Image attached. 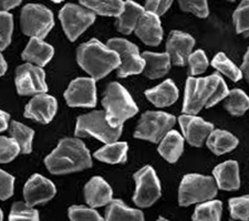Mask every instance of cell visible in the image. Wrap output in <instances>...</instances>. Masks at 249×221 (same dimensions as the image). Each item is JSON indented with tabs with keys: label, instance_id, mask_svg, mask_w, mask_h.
I'll use <instances>...</instances> for the list:
<instances>
[{
	"label": "cell",
	"instance_id": "cell-33",
	"mask_svg": "<svg viewBox=\"0 0 249 221\" xmlns=\"http://www.w3.org/2000/svg\"><path fill=\"white\" fill-rule=\"evenodd\" d=\"M212 67L234 82L239 81L243 76V71L223 52H219L212 60Z\"/></svg>",
	"mask_w": 249,
	"mask_h": 221
},
{
	"label": "cell",
	"instance_id": "cell-30",
	"mask_svg": "<svg viewBox=\"0 0 249 221\" xmlns=\"http://www.w3.org/2000/svg\"><path fill=\"white\" fill-rule=\"evenodd\" d=\"M9 133L11 138H14L21 148V153L30 154L32 152V140H34L35 131L26 126L25 124L17 122V120H11Z\"/></svg>",
	"mask_w": 249,
	"mask_h": 221
},
{
	"label": "cell",
	"instance_id": "cell-41",
	"mask_svg": "<svg viewBox=\"0 0 249 221\" xmlns=\"http://www.w3.org/2000/svg\"><path fill=\"white\" fill-rule=\"evenodd\" d=\"M179 8L185 13H191L199 18H206L208 10L207 0H178Z\"/></svg>",
	"mask_w": 249,
	"mask_h": 221
},
{
	"label": "cell",
	"instance_id": "cell-46",
	"mask_svg": "<svg viewBox=\"0 0 249 221\" xmlns=\"http://www.w3.org/2000/svg\"><path fill=\"white\" fill-rule=\"evenodd\" d=\"M242 71L243 73L246 76V79L248 80L249 82V48L246 53H245V57H244V61L242 64Z\"/></svg>",
	"mask_w": 249,
	"mask_h": 221
},
{
	"label": "cell",
	"instance_id": "cell-23",
	"mask_svg": "<svg viewBox=\"0 0 249 221\" xmlns=\"http://www.w3.org/2000/svg\"><path fill=\"white\" fill-rule=\"evenodd\" d=\"M145 11V8L139 5L138 2L127 0L124 3V9L122 14L116 18V29L124 34H132V31L135 30L141 17H142Z\"/></svg>",
	"mask_w": 249,
	"mask_h": 221
},
{
	"label": "cell",
	"instance_id": "cell-36",
	"mask_svg": "<svg viewBox=\"0 0 249 221\" xmlns=\"http://www.w3.org/2000/svg\"><path fill=\"white\" fill-rule=\"evenodd\" d=\"M228 204L232 219L249 221V195L231 198Z\"/></svg>",
	"mask_w": 249,
	"mask_h": 221
},
{
	"label": "cell",
	"instance_id": "cell-22",
	"mask_svg": "<svg viewBox=\"0 0 249 221\" xmlns=\"http://www.w3.org/2000/svg\"><path fill=\"white\" fill-rule=\"evenodd\" d=\"M146 99L156 107H167L174 104L178 99V86L173 80L168 79L158 86L145 91Z\"/></svg>",
	"mask_w": 249,
	"mask_h": 221
},
{
	"label": "cell",
	"instance_id": "cell-4",
	"mask_svg": "<svg viewBox=\"0 0 249 221\" xmlns=\"http://www.w3.org/2000/svg\"><path fill=\"white\" fill-rule=\"evenodd\" d=\"M102 105L112 127H122L125 120L138 114L139 107L125 87L118 82L110 83L104 92Z\"/></svg>",
	"mask_w": 249,
	"mask_h": 221
},
{
	"label": "cell",
	"instance_id": "cell-20",
	"mask_svg": "<svg viewBox=\"0 0 249 221\" xmlns=\"http://www.w3.org/2000/svg\"><path fill=\"white\" fill-rule=\"evenodd\" d=\"M213 175L219 189L226 191L239 189V165L236 160H226L217 165L213 170Z\"/></svg>",
	"mask_w": 249,
	"mask_h": 221
},
{
	"label": "cell",
	"instance_id": "cell-19",
	"mask_svg": "<svg viewBox=\"0 0 249 221\" xmlns=\"http://www.w3.org/2000/svg\"><path fill=\"white\" fill-rule=\"evenodd\" d=\"M113 190L102 177L95 176L84 186V198L91 208L107 206L113 200Z\"/></svg>",
	"mask_w": 249,
	"mask_h": 221
},
{
	"label": "cell",
	"instance_id": "cell-34",
	"mask_svg": "<svg viewBox=\"0 0 249 221\" xmlns=\"http://www.w3.org/2000/svg\"><path fill=\"white\" fill-rule=\"evenodd\" d=\"M236 31L238 34L249 37V0H243L232 15Z\"/></svg>",
	"mask_w": 249,
	"mask_h": 221
},
{
	"label": "cell",
	"instance_id": "cell-1",
	"mask_svg": "<svg viewBox=\"0 0 249 221\" xmlns=\"http://www.w3.org/2000/svg\"><path fill=\"white\" fill-rule=\"evenodd\" d=\"M228 93L227 84L218 73L206 78L190 76L185 84L183 112L191 115L198 114L202 108H210L223 101Z\"/></svg>",
	"mask_w": 249,
	"mask_h": 221
},
{
	"label": "cell",
	"instance_id": "cell-13",
	"mask_svg": "<svg viewBox=\"0 0 249 221\" xmlns=\"http://www.w3.org/2000/svg\"><path fill=\"white\" fill-rule=\"evenodd\" d=\"M64 99L71 107H94L96 105L95 80L77 78L64 92Z\"/></svg>",
	"mask_w": 249,
	"mask_h": 221
},
{
	"label": "cell",
	"instance_id": "cell-44",
	"mask_svg": "<svg viewBox=\"0 0 249 221\" xmlns=\"http://www.w3.org/2000/svg\"><path fill=\"white\" fill-rule=\"evenodd\" d=\"M10 114L5 111L0 112V131H6L10 126Z\"/></svg>",
	"mask_w": 249,
	"mask_h": 221
},
{
	"label": "cell",
	"instance_id": "cell-32",
	"mask_svg": "<svg viewBox=\"0 0 249 221\" xmlns=\"http://www.w3.org/2000/svg\"><path fill=\"white\" fill-rule=\"evenodd\" d=\"M223 204L219 200H208L198 204L193 214V221H220Z\"/></svg>",
	"mask_w": 249,
	"mask_h": 221
},
{
	"label": "cell",
	"instance_id": "cell-50",
	"mask_svg": "<svg viewBox=\"0 0 249 221\" xmlns=\"http://www.w3.org/2000/svg\"><path fill=\"white\" fill-rule=\"evenodd\" d=\"M227 1H236V0H227Z\"/></svg>",
	"mask_w": 249,
	"mask_h": 221
},
{
	"label": "cell",
	"instance_id": "cell-15",
	"mask_svg": "<svg viewBox=\"0 0 249 221\" xmlns=\"http://www.w3.org/2000/svg\"><path fill=\"white\" fill-rule=\"evenodd\" d=\"M55 194L57 189L53 183L39 174L32 175L23 188L25 203L30 207L49 202Z\"/></svg>",
	"mask_w": 249,
	"mask_h": 221
},
{
	"label": "cell",
	"instance_id": "cell-40",
	"mask_svg": "<svg viewBox=\"0 0 249 221\" xmlns=\"http://www.w3.org/2000/svg\"><path fill=\"white\" fill-rule=\"evenodd\" d=\"M188 74L191 76L204 73L208 68V60L203 50H196L188 58Z\"/></svg>",
	"mask_w": 249,
	"mask_h": 221
},
{
	"label": "cell",
	"instance_id": "cell-42",
	"mask_svg": "<svg viewBox=\"0 0 249 221\" xmlns=\"http://www.w3.org/2000/svg\"><path fill=\"white\" fill-rule=\"evenodd\" d=\"M15 177L5 170H0V199L7 200L14 194Z\"/></svg>",
	"mask_w": 249,
	"mask_h": 221
},
{
	"label": "cell",
	"instance_id": "cell-28",
	"mask_svg": "<svg viewBox=\"0 0 249 221\" xmlns=\"http://www.w3.org/2000/svg\"><path fill=\"white\" fill-rule=\"evenodd\" d=\"M83 7L88 8L95 15L104 17H116L122 14L124 9L123 0H79Z\"/></svg>",
	"mask_w": 249,
	"mask_h": 221
},
{
	"label": "cell",
	"instance_id": "cell-45",
	"mask_svg": "<svg viewBox=\"0 0 249 221\" xmlns=\"http://www.w3.org/2000/svg\"><path fill=\"white\" fill-rule=\"evenodd\" d=\"M22 0H1V11H9L18 7Z\"/></svg>",
	"mask_w": 249,
	"mask_h": 221
},
{
	"label": "cell",
	"instance_id": "cell-7",
	"mask_svg": "<svg viewBox=\"0 0 249 221\" xmlns=\"http://www.w3.org/2000/svg\"><path fill=\"white\" fill-rule=\"evenodd\" d=\"M54 25L52 11L42 5L29 3L20 14V26L23 34L30 38L45 39Z\"/></svg>",
	"mask_w": 249,
	"mask_h": 221
},
{
	"label": "cell",
	"instance_id": "cell-18",
	"mask_svg": "<svg viewBox=\"0 0 249 221\" xmlns=\"http://www.w3.org/2000/svg\"><path fill=\"white\" fill-rule=\"evenodd\" d=\"M134 31L141 41L151 47L159 46L163 39V28L160 17L148 11H145L141 17Z\"/></svg>",
	"mask_w": 249,
	"mask_h": 221
},
{
	"label": "cell",
	"instance_id": "cell-5",
	"mask_svg": "<svg viewBox=\"0 0 249 221\" xmlns=\"http://www.w3.org/2000/svg\"><path fill=\"white\" fill-rule=\"evenodd\" d=\"M217 183L210 176L188 174L183 177L178 189V204L183 207L205 203L217 195Z\"/></svg>",
	"mask_w": 249,
	"mask_h": 221
},
{
	"label": "cell",
	"instance_id": "cell-29",
	"mask_svg": "<svg viewBox=\"0 0 249 221\" xmlns=\"http://www.w3.org/2000/svg\"><path fill=\"white\" fill-rule=\"evenodd\" d=\"M128 146L125 142H114L106 144V146L94 153V157L100 162L107 164H122L127 159Z\"/></svg>",
	"mask_w": 249,
	"mask_h": 221
},
{
	"label": "cell",
	"instance_id": "cell-12",
	"mask_svg": "<svg viewBox=\"0 0 249 221\" xmlns=\"http://www.w3.org/2000/svg\"><path fill=\"white\" fill-rule=\"evenodd\" d=\"M15 83L19 95H37L47 93L48 91L45 71L32 63L17 68Z\"/></svg>",
	"mask_w": 249,
	"mask_h": 221
},
{
	"label": "cell",
	"instance_id": "cell-3",
	"mask_svg": "<svg viewBox=\"0 0 249 221\" xmlns=\"http://www.w3.org/2000/svg\"><path fill=\"white\" fill-rule=\"evenodd\" d=\"M77 61L81 69L95 81L101 80L121 66L119 54L98 39L80 44L77 50Z\"/></svg>",
	"mask_w": 249,
	"mask_h": 221
},
{
	"label": "cell",
	"instance_id": "cell-48",
	"mask_svg": "<svg viewBox=\"0 0 249 221\" xmlns=\"http://www.w3.org/2000/svg\"><path fill=\"white\" fill-rule=\"evenodd\" d=\"M156 221H170V220H167V219H165V218H162V217H160V218L156 220Z\"/></svg>",
	"mask_w": 249,
	"mask_h": 221
},
{
	"label": "cell",
	"instance_id": "cell-24",
	"mask_svg": "<svg viewBox=\"0 0 249 221\" xmlns=\"http://www.w3.org/2000/svg\"><path fill=\"white\" fill-rule=\"evenodd\" d=\"M145 61V68L143 73L148 79L155 80L166 75L171 69V58L167 53H155L145 51L142 53Z\"/></svg>",
	"mask_w": 249,
	"mask_h": 221
},
{
	"label": "cell",
	"instance_id": "cell-43",
	"mask_svg": "<svg viewBox=\"0 0 249 221\" xmlns=\"http://www.w3.org/2000/svg\"><path fill=\"white\" fill-rule=\"evenodd\" d=\"M173 0H146L145 10L156 16H163L172 6Z\"/></svg>",
	"mask_w": 249,
	"mask_h": 221
},
{
	"label": "cell",
	"instance_id": "cell-25",
	"mask_svg": "<svg viewBox=\"0 0 249 221\" xmlns=\"http://www.w3.org/2000/svg\"><path fill=\"white\" fill-rule=\"evenodd\" d=\"M158 151L160 155L168 163L178 162L184 151V137L178 131L172 130L160 142Z\"/></svg>",
	"mask_w": 249,
	"mask_h": 221
},
{
	"label": "cell",
	"instance_id": "cell-6",
	"mask_svg": "<svg viewBox=\"0 0 249 221\" xmlns=\"http://www.w3.org/2000/svg\"><path fill=\"white\" fill-rule=\"evenodd\" d=\"M122 127H112L107 122L106 111H93L79 116L74 134L77 137L92 136L103 143L110 144L118 142L122 134Z\"/></svg>",
	"mask_w": 249,
	"mask_h": 221
},
{
	"label": "cell",
	"instance_id": "cell-10",
	"mask_svg": "<svg viewBox=\"0 0 249 221\" xmlns=\"http://www.w3.org/2000/svg\"><path fill=\"white\" fill-rule=\"evenodd\" d=\"M135 192L133 202L140 208H147L158 202L162 195V187L156 176L155 170L151 166H144L134 174Z\"/></svg>",
	"mask_w": 249,
	"mask_h": 221
},
{
	"label": "cell",
	"instance_id": "cell-39",
	"mask_svg": "<svg viewBox=\"0 0 249 221\" xmlns=\"http://www.w3.org/2000/svg\"><path fill=\"white\" fill-rule=\"evenodd\" d=\"M68 215L71 221H104L98 211L84 206H71Z\"/></svg>",
	"mask_w": 249,
	"mask_h": 221
},
{
	"label": "cell",
	"instance_id": "cell-49",
	"mask_svg": "<svg viewBox=\"0 0 249 221\" xmlns=\"http://www.w3.org/2000/svg\"><path fill=\"white\" fill-rule=\"evenodd\" d=\"M51 1H53V2H62V1H64V0H51Z\"/></svg>",
	"mask_w": 249,
	"mask_h": 221
},
{
	"label": "cell",
	"instance_id": "cell-9",
	"mask_svg": "<svg viewBox=\"0 0 249 221\" xmlns=\"http://www.w3.org/2000/svg\"><path fill=\"white\" fill-rule=\"evenodd\" d=\"M61 26L70 41H75L95 21V14L88 8L67 3L59 13Z\"/></svg>",
	"mask_w": 249,
	"mask_h": 221
},
{
	"label": "cell",
	"instance_id": "cell-16",
	"mask_svg": "<svg viewBox=\"0 0 249 221\" xmlns=\"http://www.w3.org/2000/svg\"><path fill=\"white\" fill-rule=\"evenodd\" d=\"M195 39L186 32L174 30L168 35L166 41V53L170 55L173 64L184 67L193 53Z\"/></svg>",
	"mask_w": 249,
	"mask_h": 221
},
{
	"label": "cell",
	"instance_id": "cell-31",
	"mask_svg": "<svg viewBox=\"0 0 249 221\" xmlns=\"http://www.w3.org/2000/svg\"><path fill=\"white\" fill-rule=\"evenodd\" d=\"M224 107L234 116H242L249 108V98L244 91L234 88L224 100Z\"/></svg>",
	"mask_w": 249,
	"mask_h": 221
},
{
	"label": "cell",
	"instance_id": "cell-17",
	"mask_svg": "<svg viewBox=\"0 0 249 221\" xmlns=\"http://www.w3.org/2000/svg\"><path fill=\"white\" fill-rule=\"evenodd\" d=\"M58 103L53 96L47 93L35 95L25 107V118L41 124H49L57 114Z\"/></svg>",
	"mask_w": 249,
	"mask_h": 221
},
{
	"label": "cell",
	"instance_id": "cell-37",
	"mask_svg": "<svg viewBox=\"0 0 249 221\" xmlns=\"http://www.w3.org/2000/svg\"><path fill=\"white\" fill-rule=\"evenodd\" d=\"M14 31V17L8 11H1L0 15V49H7L11 42Z\"/></svg>",
	"mask_w": 249,
	"mask_h": 221
},
{
	"label": "cell",
	"instance_id": "cell-26",
	"mask_svg": "<svg viewBox=\"0 0 249 221\" xmlns=\"http://www.w3.org/2000/svg\"><path fill=\"white\" fill-rule=\"evenodd\" d=\"M106 221H145L143 212L127 207L122 200L113 199L107 204Z\"/></svg>",
	"mask_w": 249,
	"mask_h": 221
},
{
	"label": "cell",
	"instance_id": "cell-47",
	"mask_svg": "<svg viewBox=\"0 0 249 221\" xmlns=\"http://www.w3.org/2000/svg\"><path fill=\"white\" fill-rule=\"evenodd\" d=\"M7 69H8V64L6 62L5 58H3L1 54V57H0V74H1V76L6 74Z\"/></svg>",
	"mask_w": 249,
	"mask_h": 221
},
{
	"label": "cell",
	"instance_id": "cell-8",
	"mask_svg": "<svg viewBox=\"0 0 249 221\" xmlns=\"http://www.w3.org/2000/svg\"><path fill=\"white\" fill-rule=\"evenodd\" d=\"M176 122V118L165 112L147 111L144 113L135 128L134 137L159 143L168 132L172 131Z\"/></svg>",
	"mask_w": 249,
	"mask_h": 221
},
{
	"label": "cell",
	"instance_id": "cell-38",
	"mask_svg": "<svg viewBox=\"0 0 249 221\" xmlns=\"http://www.w3.org/2000/svg\"><path fill=\"white\" fill-rule=\"evenodd\" d=\"M20 152H21V148L14 138L1 136L0 138V162L1 164H7L14 160Z\"/></svg>",
	"mask_w": 249,
	"mask_h": 221
},
{
	"label": "cell",
	"instance_id": "cell-11",
	"mask_svg": "<svg viewBox=\"0 0 249 221\" xmlns=\"http://www.w3.org/2000/svg\"><path fill=\"white\" fill-rule=\"evenodd\" d=\"M107 47L114 50L121 60V66L118 70L119 78L140 74L144 71L145 61L140 54L138 46L122 38H113L107 41Z\"/></svg>",
	"mask_w": 249,
	"mask_h": 221
},
{
	"label": "cell",
	"instance_id": "cell-27",
	"mask_svg": "<svg viewBox=\"0 0 249 221\" xmlns=\"http://www.w3.org/2000/svg\"><path fill=\"white\" fill-rule=\"evenodd\" d=\"M206 145L215 155H224L235 150L238 139L231 133L223 130H214L206 140Z\"/></svg>",
	"mask_w": 249,
	"mask_h": 221
},
{
	"label": "cell",
	"instance_id": "cell-35",
	"mask_svg": "<svg viewBox=\"0 0 249 221\" xmlns=\"http://www.w3.org/2000/svg\"><path fill=\"white\" fill-rule=\"evenodd\" d=\"M9 221H40L39 212L26 203L17 202L11 208Z\"/></svg>",
	"mask_w": 249,
	"mask_h": 221
},
{
	"label": "cell",
	"instance_id": "cell-14",
	"mask_svg": "<svg viewBox=\"0 0 249 221\" xmlns=\"http://www.w3.org/2000/svg\"><path fill=\"white\" fill-rule=\"evenodd\" d=\"M184 138L190 145L200 147L214 131V125L196 115L184 114L178 118Z\"/></svg>",
	"mask_w": 249,
	"mask_h": 221
},
{
	"label": "cell",
	"instance_id": "cell-2",
	"mask_svg": "<svg viewBox=\"0 0 249 221\" xmlns=\"http://www.w3.org/2000/svg\"><path fill=\"white\" fill-rule=\"evenodd\" d=\"M51 174L64 175L92 167L90 152L79 138H63L45 159Z\"/></svg>",
	"mask_w": 249,
	"mask_h": 221
},
{
	"label": "cell",
	"instance_id": "cell-21",
	"mask_svg": "<svg viewBox=\"0 0 249 221\" xmlns=\"http://www.w3.org/2000/svg\"><path fill=\"white\" fill-rule=\"evenodd\" d=\"M54 54L53 47L49 43L42 41L41 39L31 38L28 42L26 49L23 50L21 58L28 63H32L40 68L45 67L51 61Z\"/></svg>",
	"mask_w": 249,
	"mask_h": 221
}]
</instances>
